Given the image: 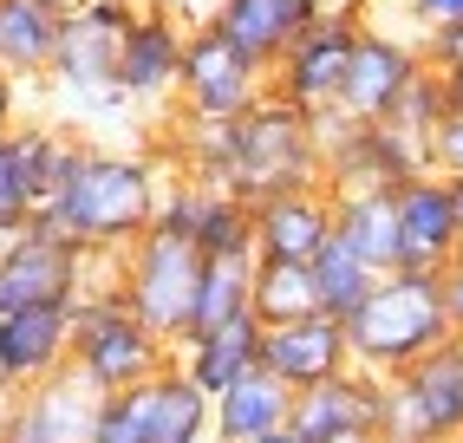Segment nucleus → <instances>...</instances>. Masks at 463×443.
<instances>
[{"label": "nucleus", "instance_id": "1", "mask_svg": "<svg viewBox=\"0 0 463 443\" xmlns=\"http://www.w3.org/2000/svg\"><path fill=\"white\" fill-rule=\"evenodd\" d=\"M196 183L222 189L249 209L294 196V189H320L314 118L281 99H261L255 111H241L229 124H196Z\"/></svg>", "mask_w": 463, "mask_h": 443}, {"label": "nucleus", "instance_id": "2", "mask_svg": "<svg viewBox=\"0 0 463 443\" xmlns=\"http://www.w3.org/2000/svg\"><path fill=\"white\" fill-rule=\"evenodd\" d=\"M157 196H164L157 164H144L131 150H99L91 144L79 156V170L66 176V189L40 209V222L99 261V255H125L131 241L150 235Z\"/></svg>", "mask_w": 463, "mask_h": 443}, {"label": "nucleus", "instance_id": "3", "mask_svg": "<svg viewBox=\"0 0 463 443\" xmlns=\"http://www.w3.org/2000/svg\"><path fill=\"white\" fill-rule=\"evenodd\" d=\"M450 339L444 320V274H379V287L346 320V353L365 378H398L418 359H430Z\"/></svg>", "mask_w": 463, "mask_h": 443}, {"label": "nucleus", "instance_id": "4", "mask_svg": "<svg viewBox=\"0 0 463 443\" xmlns=\"http://www.w3.org/2000/svg\"><path fill=\"white\" fill-rule=\"evenodd\" d=\"M66 365L99 398H125V391H137L144 378H157L170 365V345L157 333H144V320H131L118 287H91L72 306V359Z\"/></svg>", "mask_w": 463, "mask_h": 443}, {"label": "nucleus", "instance_id": "5", "mask_svg": "<svg viewBox=\"0 0 463 443\" xmlns=\"http://www.w3.org/2000/svg\"><path fill=\"white\" fill-rule=\"evenodd\" d=\"M137 7L125 0H72L66 14V33H59L52 52V91L72 118H105V111H125L118 99V46H125V26Z\"/></svg>", "mask_w": 463, "mask_h": 443}, {"label": "nucleus", "instance_id": "6", "mask_svg": "<svg viewBox=\"0 0 463 443\" xmlns=\"http://www.w3.org/2000/svg\"><path fill=\"white\" fill-rule=\"evenodd\" d=\"M196 274H203V255L176 235H157L150 229L144 241H131L118 255V300H125L131 320H144V333H157L170 353L190 339V300H196Z\"/></svg>", "mask_w": 463, "mask_h": 443}, {"label": "nucleus", "instance_id": "7", "mask_svg": "<svg viewBox=\"0 0 463 443\" xmlns=\"http://www.w3.org/2000/svg\"><path fill=\"white\" fill-rule=\"evenodd\" d=\"M379 443H457L463 437V345L444 339L411 372L379 378Z\"/></svg>", "mask_w": 463, "mask_h": 443}, {"label": "nucleus", "instance_id": "8", "mask_svg": "<svg viewBox=\"0 0 463 443\" xmlns=\"http://www.w3.org/2000/svg\"><path fill=\"white\" fill-rule=\"evenodd\" d=\"M85 268H91L85 248H72L66 235H52L46 222L33 215L20 235L0 241V313H20V306H79L91 294Z\"/></svg>", "mask_w": 463, "mask_h": 443}, {"label": "nucleus", "instance_id": "9", "mask_svg": "<svg viewBox=\"0 0 463 443\" xmlns=\"http://www.w3.org/2000/svg\"><path fill=\"white\" fill-rule=\"evenodd\" d=\"M359 26H365V14H320L281 52V66L268 72V99H281V105H294L307 118H326L333 99H339V79H346V59H353Z\"/></svg>", "mask_w": 463, "mask_h": 443}, {"label": "nucleus", "instance_id": "10", "mask_svg": "<svg viewBox=\"0 0 463 443\" xmlns=\"http://www.w3.org/2000/svg\"><path fill=\"white\" fill-rule=\"evenodd\" d=\"M176 99L190 105L196 124H229L241 111H255L268 99V72L249 66L222 33H190L183 40V72H176Z\"/></svg>", "mask_w": 463, "mask_h": 443}, {"label": "nucleus", "instance_id": "11", "mask_svg": "<svg viewBox=\"0 0 463 443\" xmlns=\"http://www.w3.org/2000/svg\"><path fill=\"white\" fill-rule=\"evenodd\" d=\"M418 72H424L418 46L365 20V26H359V40H353V59H346V79H339L333 118H346V124H385L392 105L411 91Z\"/></svg>", "mask_w": 463, "mask_h": 443}, {"label": "nucleus", "instance_id": "12", "mask_svg": "<svg viewBox=\"0 0 463 443\" xmlns=\"http://www.w3.org/2000/svg\"><path fill=\"white\" fill-rule=\"evenodd\" d=\"M392 215H398V268L405 274H444L463 248V222H457V183L424 170L392 189Z\"/></svg>", "mask_w": 463, "mask_h": 443}, {"label": "nucleus", "instance_id": "13", "mask_svg": "<svg viewBox=\"0 0 463 443\" xmlns=\"http://www.w3.org/2000/svg\"><path fill=\"white\" fill-rule=\"evenodd\" d=\"M99 391L66 365L52 372L46 385L20 391L0 418V443H91V424H99Z\"/></svg>", "mask_w": 463, "mask_h": 443}, {"label": "nucleus", "instance_id": "14", "mask_svg": "<svg viewBox=\"0 0 463 443\" xmlns=\"http://www.w3.org/2000/svg\"><path fill=\"white\" fill-rule=\"evenodd\" d=\"M72 359V306H20L0 313V391L20 398L46 385Z\"/></svg>", "mask_w": 463, "mask_h": 443}, {"label": "nucleus", "instance_id": "15", "mask_svg": "<svg viewBox=\"0 0 463 443\" xmlns=\"http://www.w3.org/2000/svg\"><path fill=\"white\" fill-rule=\"evenodd\" d=\"M183 26L164 7H137L118 46V99L125 105H164L176 99V72H183Z\"/></svg>", "mask_w": 463, "mask_h": 443}, {"label": "nucleus", "instance_id": "16", "mask_svg": "<svg viewBox=\"0 0 463 443\" xmlns=\"http://www.w3.org/2000/svg\"><path fill=\"white\" fill-rule=\"evenodd\" d=\"M261 372L288 391H307V385H326V378L353 372L346 326L326 320V313H307V320H288V326H261Z\"/></svg>", "mask_w": 463, "mask_h": 443}, {"label": "nucleus", "instance_id": "17", "mask_svg": "<svg viewBox=\"0 0 463 443\" xmlns=\"http://www.w3.org/2000/svg\"><path fill=\"white\" fill-rule=\"evenodd\" d=\"M320 14H326V0H222L215 20H209V33H222L241 59H249V66L274 72V66H281V52Z\"/></svg>", "mask_w": 463, "mask_h": 443}, {"label": "nucleus", "instance_id": "18", "mask_svg": "<svg viewBox=\"0 0 463 443\" xmlns=\"http://www.w3.org/2000/svg\"><path fill=\"white\" fill-rule=\"evenodd\" d=\"M379 418V378L365 372H339L326 385H307L288 404V437L294 443H339V437H359L373 430Z\"/></svg>", "mask_w": 463, "mask_h": 443}, {"label": "nucleus", "instance_id": "19", "mask_svg": "<svg viewBox=\"0 0 463 443\" xmlns=\"http://www.w3.org/2000/svg\"><path fill=\"white\" fill-rule=\"evenodd\" d=\"M333 241V203L326 189H294L255 209V261H294L314 268V255Z\"/></svg>", "mask_w": 463, "mask_h": 443}, {"label": "nucleus", "instance_id": "20", "mask_svg": "<svg viewBox=\"0 0 463 443\" xmlns=\"http://www.w3.org/2000/svg\"><path fill=\"white\" fill-rule=\"evenodd\" d=\"M170 365L190 378L203 398H222L229 385H241V378L261 365V320L249 313V320H235V326H215V333L183 339L170 353Z\"/></svg>", "mask_w": 463, "mask_h": 443}, {"label": "nucleus", "instance_id": "21", "mask_svg": "<svg viewBox=\"0 0 463 443\" xmlns=\"http://www.w3.org/2000/svg\"><path fill=\"white\" fill-rule=\"evenodd\" d=\"M137 410L144 443H215L209 437V398L183 378L176 365H164L157 378H144L137 391H125Z\"/></svg>", "mask_w": 463, "mask_h": 443}, {"label": "nucleus", "instance_id": "22", "mask_svg": "<svg viewBox=\"0 0 463 443\" xmlns=\"http://www.w3.org/2000/svg\"><path fill=\"white\" fill-rule=\"evenodd\" d=\"M72 0H0V72L7 79H46Z\"/></svg>", "mask_w": 463, "mask_h": 443}, {"label": "nucleus", "instance_id": "23", "mask_svg": "<svg viewBox=\"0 0 463 443\" xmlns=\"http://www.w3.org/2000/svg\"><path fill=\"white\" fill-rule=\"evenodd\" d=\"M288 404H294V391L274 385V378L255 365L241 385H229L222 398H209V437H215V443H261V437H281V430H288Z\"/></svg>", "mask_w": 463, "mask_h": 443}, {"label": "nucleus", "instance_id": "24", "mask_svg": "<svg viewBox=\"0 0 463 443\" xmlns=\"http://www.w3.org/2000/svg\"><path fill=\"white\" fill-rule=\"evenodd\" d=\"M333 203V241L346 248L359 268L398 274V215L392 189H359V196H326Z\"/></svg>", "mask_w": 463, "mask_h": 443}, {"label": "nucleus", "instance_id": "25", "mask_svg": "<svg viewBox=\"0 0 463 443\" xmlns=\"http://www.w3.org/2000/svg\"><path fill=\"white\" fill-rule=\"evenodd\" d=\"M14 150H20V176H26V196H33V209H46L59 189H66V176L79 170V156L91 150L79 131H66V124H20L14 131Z\"/></svg>", "mask_w": 463, "mask_h": 443}, {"label": "nucleus", "instance_id": "26", "mask_svg": "<svg viewBox=\"0 0 463 443\" xmlns=\"http://www.w3.org/2000/svg\"><path fill=\"white\" fill-rule=\"evenodd\" d=\"M190 248L203 261H255V209L203 183V209H196Z\"/></svg>", "mask_w": 463, "mask_h": 443}, {"label": "nucleus", "instance_id": "27", "mask_svg": "<svg viewBox=\"0 0 463 443\" xmlns=\"http://www.w3.org/2000/svg\"><path fill=\"white\" fill-rule=\"evenodd\" d=\"M249 280H255V261H203L196 300H190V339L249 320Z\"/></svg>", "mask_w": 463, "mask_h": 443}, {"label": "nucleus", "instance_id": "28", "mask_svg": "<svg viewBox=\"0 0 463 443\" xmlns=\"http://www.w3.org/2000/svg\"><path fill=\"white\" fill-rule=\"evenodd\" d=\"M249 313H255L261 326H288V320H307V313H320V300H314V268H294V261H255Z\"/></svg>", "mask_w": 463, "mask_h": 443}, {"label": "nucleus", "instance_id": "29", "mask_svg": "<svg viewBox=\"0 0 463 443\" xmlns=\"http://www.w3.org/2000/svg\"><path fill=\"white\" fill-rule=\"evenodd\" d=\"M373 287H379V274H373V268H359L339 241H326L320 255H314V300H320L326 320L346 326L353 313L365 306V294H373Z\"/></svg>", "mask_w": 463, "mask_h": 443}, {"label": "nucleus", "instance_id": "30", "mask_svg": "<svg viewBox=\"0 0 463 443\" xmlns=\"http://www.w3.org/2000/svg\"><path fill=\"white\" fill-rule=\"evenodd\" d=\"M385 124H392L398 137H411V144H424L430 131H438V124H444V85H438V72L424 66V72L411 79V91L392 105V118H385Z\"/></svg>", "mask_w": 463, "mask_h": 443}, {"label": "nucleus", "instance_id": "31", "mask_svg": "<svg viewBox=\"0 0 463 443\" xmlns=\"http://www.w3.org/2000/svg\"><path fill=\"white\" fill-rule=\"evenodd\" d=\"M33 196H26V176H20V150H14V131L0 137V241L20 235L26 222H33Z\"/></svg>", "mask_w": 463, "mask_h": 443}, {"label": "nucleus", "instance_id": "32", "mask_svg": "<svg viewBox=\"0 0 463 443\" xmlns=\"http://www.w3.org/2000/svg\"><path fill=\"white\" fill-rule=\"evenodd\" d=\"M424 164L438 176H450V183H463V118H444L438 131L424 137Z\"/></svg>", "mask_w": 463, "mask_h": 443}, {"label": "nucleus", "instance_id": "33", "mask_svg": "<svg viewBox=\"0 0 463 443\" xmlns=\"http://www.w3.org/2000/svg\"><path fill=\"white\" fill-rule=\"evenodd\" d=\"M91 443H144L131 398H105V404H99V424H91Z\"/></svg>", "mask_w": 463, "mask_h": 443}, {"label": "nucleus", "instance_id": "34", "mask_svg": "<svg viewBox=\"0 0 463 443\" xmlns=\"http://www.w3.org/2000/svg\"><path fill=\"white\" fill-rule=\"evenodd\" d=\"M405 14L424 40V33H444V26H463V0H405Z\"/></svg>", "mask_w": 463, "mask_h": 443}, {"label": "nucleus", "instance_id": "35", "mask_svg": "<svg viewBox=\"0 0 463 443\" xmlns=\"http://www.w3.org/2000/svg\"><path fill=\"white\" fill-rule=\"evenodd\" d=\"M157 7L183 26V33H203V26L215 20V7H222V0H157Z\"/></svg>", "mask_w": 463, "mask_h": 443}, {"label": "nucleus", "instance_id": "36", "mask_svg": "<svg viewBox=\"0 0 463 443\" xmlns=\"http://www.w3.org/2000/svg\"><path fill=\"white\" fill-rule=\"evenodd\" d=\"M444 320H450V339L463 345V261L444 268Z\"/></svg>", "mask_w": 463, "mask_h": 443}, {"label": "nucleus", "instance_id": "37", "mask_svg": "<svg viewBox=\"0 0 463 443\" xmlns=\"http://www.w3.org/2000/svg\"><path fill=\"white\" fill-rule=\"evenodd\" d=\"M7 131H20V79L0 72V137Z\"/></svg>", "mask_w": 463, "mask_h": 443}, {"label": "nucleus", "instance_id": "38", "mask_svg": "<svg viewBox=\"0 0 463 443\" xmlns=\"http://www.w3.org/2000/svg\"><path fill=\"white\" fill-rule=\"evenodd\" d=\"M438 85H444V118H463V59L438 72Z\"/></svg>", "mask_w": 463, "mask_h": 443}, {"label": "nucleus", "instance_id": "39", "mask_svg": "<svg viewBox=\"0 0 463 443\" xmlns=\"http://www.w3.org/2000/svg\"><path fill=\"white\" fill-rule=\"evenodd\" d=\"M339 443H379V437H373V430H359V437H339Z\"/></svg>", "mask_w": 463, "mask_h": 443}, {"label": "nucleus", "instance_id": "40", "mask_svg": "<svg viewBox=\"0 0 463 443\" xmlns=\"http://www.w3.org/2000/svg\"><path fill=\"white\" fill-rule=\"evenodd\" d=\"M457 222H463V183H457Z\"/></svg>", "mask_w": 463, "mask_h": 443}, {"label": "nucleus", "instance_id": "41", "mask_svg": "<svg viewBox=\"0 0 463 443\" xmlns=\"http://www.w3.org/2000/svg\"><path fill=\"white\" fill-rule=\"evenodd\" d=\"M261 443H294V437H288V430H281V437H261Z\"/></svg>", "mask_w": 463, "mask_h": 443}, {"label": "nucleus", "instance_id": "42", "mask_svg": "<svg viewBox=\"0 0 463 443\" xmlns=\"http://www.w3.org/2000/svg\"><path fill=\"white\" fill-rule=\"evenodd\" d=\"M125 7H157V0H125Z\"/></svg>", "mask_w": 463, "mask_h": 443}, {"label": "nucleus", "instance_id": "43", "mask_svg": "<svg viewBox=\"0 0 463 443\" xmlns=\"http://www.w3.org/2000/svg\"><path fill=\"white\" fill-rule=\"evenodd\" d=\"M365 7H379V0H365Z\"/></svg>", "mask_w": 463, "mask_h": 443}, {"label": "nucleus", "instance_id": "44", "mask_svg": "<svg viewBox=\"0 0 463 443\" xmlns=\"http://www.w3.org/2000/svg\"><path fill=\"white\" fill-rule=\"evenodd\" d=\"M457 261H463V248H457Z\"/></svg>", "mask_w": 463, "mask_h": 443}, {"label": "nucleus", "instance_id": "45", "mask_svg": "<svg viewBox=\"0 0 463 443\" xmlns=\"http://www.w3.org/2000/svg\"><path fill=\"white\" fill-rule=\"evenodd\" d=\"M457 443H463V437H457Z\"/></svg>", "mask_w": 463, "mask_h": 443}]
</instances>
